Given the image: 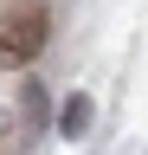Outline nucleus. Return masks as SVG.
Instances as JSON below:
<instances>
[{
  "label": "nucleus",
  "mask_w": 148,
  "mask_h": 155,
  "mask_svg": "<svg viewBox=\"0 0 148 155\" xmlns=\"http://www.w3.org/2000/svg\"><path fill=\"white\" fill-rule=\"evenodd\" d=\"M58 136H65V142L90 136V97H84V91H71L65 104H58Z\"/></svg>",
  "instance_id": "f03ea898"
},
{
  "label": "nucleus",
  "mask_w": 148,
  "mask_h": 155,
  "mask_svg": "<svg viewBox=\"0 0 148 155\" xmlns=\"http://www.w3.org/2000/svg\"><path fill=\"white\" fill-rule=\"evenodd\" d=\"M45 26H52V19H45L39 7L13 13V19H7V32H0V71H20V65H32V58L45 52Z\"/></svg>",
  "instance_id": "f257e3e1"
}]
</instances>
